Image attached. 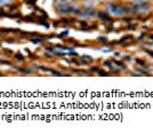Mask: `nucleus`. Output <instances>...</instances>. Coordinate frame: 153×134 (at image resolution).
I'll return each instance as SVG.
<instances>
[{"mask_svg": "<svg viewBox=\"0 0 153 134\" xmlns=\"http://www.w3.org/2000/svg\"><path fill=\"white\" fill-rule=\"evenodd\" d=\"M134 9L135 12H138V13H144V12H147L149 9H150V6H149V4H146V1L145 2H137V5L134 6Z\"/></svg>", "mask_w": 153, "mask_h": 134, "instance_id": "nucleus-1", "label": "nucleus"}, {"mask_svg": "<svg viewBox=\"0 0 153 134\" xmlns=\"http://www.w3.org/2000/svg\"><path fill=\"white\" fill-rule=\"evenodd\" d=\"M108 12L113 15H122L125 13V9L122 7H118L115 5H108Z\"/></svg>", "mask_w": 153, "mask_h": 134, "instance_id": "nucleus-2", "label": "nucleus"}, {"mask_svg": "<svg viewBox=\"0 0 153 134\" xmlns=\"http://www.w3.org/2000/svg\"><path fill=\"white\" fill-rule=\"evenodd\" d=\"M78 15H80V16H83V17H93V16H95L96 15V12L95 10H93V9H82V10H79V12H76Z\"/></svg>", "mask_w": 153, "mask_h": 134, "instance_id": "nucleus-3", "label": "nucleus"}, {"mask_svg": "<svg viewBox=\"0 0 153 134\" xmlns=\"http://www.w3.org/2000/svg\"><path fill=\"white\" fill-rule=\"evenodd\" d=\"M12 0H0V6H5V5H8L10 4Z\"/></svg>", "mask_w": 153, "mask_h": 134, "instance_id": "nucleus-4", "label": "nucleus"}, {"mask_svg": "<svg viewBox=\"0 0 153 134\" xmlns=\"http://www.w3.org/2000/svg\"><path fill=\"white\" fill-rule=\"evenodd\" d=\"M101 51H102V52H108V51H110V48H101Z\"/></svg>", "mask_w": 153, "mask_h": 134, "instance_id": "nucleus-5", "label": "nucleus"}, {"mask_svg": "<svg viewBox=\"0 0 153 134\" xmlns=\"http://www.w3.org/2000/svg\"><path fill=\"white\" fill-rule=\"evenodd\" d=\"M136 2H145V1H147V0H135Z\"/></svg>", "mask_w": 153, "mask_h": 134, "instance_id": "nucleus-6", "label": "nucleus"}, {"mask_svg": "<svg viewBox=\"0 0 153 134\" xmlns=\"http://www.w3.org/2000/svg\"><path fill=\"white\" fill-rule=\"evenodd\" d=\"M63 1H65V2H71V1H73V0H63Z\"/></svg>", "mask_w": 153, "mask_h": 134, "instance_id": "nucleus-7", "label": "nucleus"}, {"mask_svg": "<svg viewBox=\"0 0 153 134\" xmlns=\"http://www.w3.org/2000/svg\"><path fill=\"white\" fill-rule=\"evenodd\" d=\"M152 1H153V0H152Z\"/></svg>", "mask_w": 153, "mask_h": 134, "instance_id": "nucleus-8", "label": "nucleus"}]
</instances>
